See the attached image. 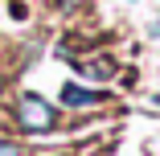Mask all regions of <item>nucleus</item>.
Returning <instances> with one entry per match:
<instances>
[{"label": "nucleus", "instance_id": "obj_1", "mask_svg": "<svg viewBox=\"0 0 160 156\" xmlns=\"http://www.w3.org/2000/svg\"><path fill=\"white\" fill-rule=\"evenodd\" d=\"M17 123H21L25 132H49L53 123H58V115H53V107H49L41 95L29 90V95L17 99Z\"/></svg>", "mask_w": 160, "mask_h": 156}, {"label": "nucleus", "instance_id": "obj_2", "mask_svg": "<svg viewBox=\"0 0 160 156\" xmlns=\"http://www.w3.org/2000/svg\"><path fill=\"white\" fill-rule=\"evenodd\" d=\"M78 74H90V78H111L115 74V62L111 58H99V62H74Z\"/></svg>", "mask_w": 160, "mask_h": 156}, {"label": "nucleus", "instance_id": "obj_3", "mask_svg": "<svg viewBox=\"0 0 160 156\" xmlns=\"http://www.w3.org/2000/svg\"><path fill=\"white\" fill-rule=\"evenodd\" d=\"M94 99H99V95H94V90H82V86H62V103H66V107H86V103H94Z\"/></svg>", "mask_w": 160, "mask_h": 156}, {"label": "nucleus", "instance_id": "obj_4", "mask_svg": "<svg viewBox=\"0 0 160 156\" xmlns=\"http://www.w3.org/2000/svg\"><path fill=\"white\" fill-rule=\"evenodd\" d=\"M0 156H25L17 144H8V140H0Z\"/></svg>", "mask_w": 160, "mask_h": 156}]
</instances>
